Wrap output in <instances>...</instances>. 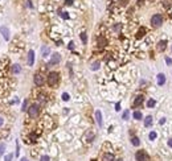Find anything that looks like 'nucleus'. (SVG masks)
Returning <instances> with one entry per match:
<instances>
[{"label":"nucleus","instance_id":"obj_14","mask_svg":"<svg viewBox=\"0 0 172 161\" xmlns=\"http://www.w3.org/2000/svg\"><path fill=\"white\" fill-rule=\"evenodd\" d=\"M49 53H50V49H49V46H42V48H41V54H42V57H46V56H49Z\"/></svg>","mask_w":172,"mask_h":161},{"label":"nucleus","instance_id":"obj_32","mask_svg":"<svg viewBox=\"0 0 172 161\" xmlns=\"http://www.w3.org/2000/svg\"><path fill=\"white\" fill-rule=\"evenodd\" d=\"M165 62H167V65H172V60L169 57H165Z\"/></svg>","mask_w":172,"mask_h":161},{"label":"nucleus","instance_id":"obj_21","mask_svg":"<svg viewBox=\"0 0 172 161\" xmlns=\"http://www.w3.org/2000/svg\"><path fill=\"white\" fill-rule=\"evenodd\" d=\"M144 33H146V29H144V28H143V27H142V28H139L138 33H136V37H138V38H140V37H142Z\"/></svg>","mask_w":172,"mask_h":161},{"label":"nucleus","instance_id":"obj_27","mask_svg":"<svg viewBox=\"0 0 172 161\" xmlns=\"http://www.w3.org/2000/svg\"><path fill=\"white\" fill-rule=\"evenodd\" d=\"M29 139H30V141H36V139H37V135H36V132L30 133L29 135Z\"/></svg>","mask_w":172,"mask_h":161},{"label":"nucleus","instance_id":"obj_5","mask_svg":"<svg viewBox=\"0 0 172 161\" xmlns=\"http://www.w3.org/2000/svg\"><path fill=\"white\" fill-rule=\"evenodd\" d=\"M33 82H34V85L36 86H42L44 85V82H45V78H44V75H41V74H34V78H33Z\"/></svg>","mask_w":172,"mask_h":161},{"label":"nucleus","instance_id":"obj_30","mask_svg":"<svg viewBox=\"0 0 172 161\" xmlns=\"http://www.w3.org/2000/svg\"><path fill=\"white\" fill-rule=\"evenodd\" d=\"M62 99H64V101H69V99H70V97H69V94H67V93H64V94H62Z\"/></svg>","mask_w":172,"mask_h":161},{"label":"nucleus","instance_id":"obj_19","mask_svg":"<svg viewBox=\"0 0 172 161\" xmlns=\"http://www.w3.org/2000/svg\"><path fill=\"white\" fill-rule=\"evenodd\" d=\"M105 45H106V40L103 38V37H99V38H98V46L103 48Z\"/></svg>","mask_w":172,"mask_h":161},{"label":"nucleus","instance_id":"obj_33","mask_svg":"<svg viewBox=\"0 0 172 161\" xmlns=\"http://www.w3.org/2000/svg\"><path fill=\"white\" fill-rule=\"evenodd\" d=\"M67 48L73 50V49H74V42H69V45H67Z\"/></svg>","mask_w":172,"mask_h":161},{"label":"nucleus","instance_id":"obj_18","mask_svg":"<svg viewBox=\"0 0 172 161\" xmlns=\"http://www.w3.org/2000/svg\"><path fill=\"white\" fill-rule=\"evenodd\" d=\"M152 124V116H146V119H144V127H150V125Z\"/></svg>","mask_w":172,"mask_h":161},{"label":"nucleus","instance_id":"obj_23","mask_svg":"<svg viewBox=\"0 0 172 161\" xmlns=\"http://www.w3.org/2000/svg\"><path fill=\"white\" fill-rule=\"evenodd\" d=\"M128 116H130V112H128V110H125V111H123V115H122V119H123V120H127Z\"/></svg>","mask_w":172,"mask_h":161},{"label":"nucleus","instance_id":"obj_22","mask_svg":"<svg viewBox=\"0 0 172 161\" xmlns=\"http://www.w3.org/2000/svg\"><path fill=\"white\" fill-rule=\"evenodd\" d=\"M155 101H154V99H148V101H147V107L148 108H152V107H155Z\"/></svg>","mask_w":172,"mask_h":161},{"label":"nucleus","instance_id":"obj_24","mask_svg":"<svg viewBox=\"0 0 172 161\" xmlns=\"http://www.w3.org/2000/svg\"><path fill=\"white\" fill-rule=\"evenodd\" d=\"M156 136H158V135H156V132H155V131H152V132H150V135H148V137H150V140H155V139H156Z\"/></svg>","mask_w":172,"mask_h":161},{"label":"nucleus","instance_id":"obj_34","mask_svg":"<svg viewBox=\"0 0 172 161\" xmlns=\"http://www.w3.org/2000/svg\"><path fill=\"white\" fill-rule=\"evenodd\" d=\"M119 110H121V103L118 102V103L115 104V111H119Z\"/></svg>","mask_w":172,"mask_h":161},{"label":"nucleus","instance_id":"obj_29","mask_svg":"<svg viewBox=\"0 0 172 161\" xmlns=\"http://www.w3.org/2000/svg\"><path fill=\"white\" fill-rule=\"evenodd\" d=\"M12 157H13V154H12V153L7 154V156H5V158H4V161H11V160H12Z\"/></svg>","mask_w":172,"mask_h":161},{"label":"nucleus","instance_id":"obj_16","mask_svg":"<svg viewBox=\"0 0 172 161\" xmlns=\"http://www.w3.org/2000/svg\"><path fill=\"white\" fill-rule=\"evenodd\" d=\"M131 144L134 145V147H139V145H140V140H139V137L132 136L131 137Z\"/></svg>","mask_w":172,"mask_h":161},{"label":"nucleus","instance_id":"obj_17","mask_svg":"<svg viewBox=\"0 0 172 161\" xmlns=\"http://www.w3.org/2000/svg\"><path fill=\"white\" fill-rule=\"evenodd\" d=\"M132 116H134V119H135V120H142L143 115H142V112H140V111H134V114H132Z\"/></svg>","mask_w":172,"mask_h":161},{"label":"nucleus","instance_id":"obj_4","mask_svg":"<svg viewBox=\"0 0 172 161\" xmlns=\"http://www.w3.org/2000/svg\"><path fill=\"white\" fill-rule=\"evenodd\" d=\"M151 24L154 25V27H160L163 24V16L162 15H159V13H155L154 16L151 17Z\"/></svg>","mask_w":172,"mask_h":161},{"label":"nucleus","instance_id":"obj_40","mask_svg":"<svg viewBox=\"0 0 172 161\" xmlns=\"http://www.w3.org/2000/svg\"><path fill=\"white\" fill-rule=\"evenodd\" d=\"M91 161H97V160H91Z\"/></svg>","mask_w":172,"mask_h":161},{"label":"nucleus","instance_id":"obj_7","mask_svg":"<svg viewBox=\"0 0 172 161\" xmlns=\"http://www.w3.org/2000/svg\"><path fill=\"white\" fill-rule=\"evenodd\" d=\"M28 66H33L34 64V52L33 50H29L28 52V61H27Z\"/></svg>","mask_w":172,"mask_h":161},{"label":"nucleus","instance_id":"obj_20","mask_svg":"<svg viewBox=\"0 0 172 161\" xmlns=\"http://www.w3.org/2000/svg\"><path fill=\"white\" fill-rule=\"evenodd\" d=\"M80 37H81L82 42H84V45H86V42H88V36H86V33L85 32H82L81 34H80Z\"/></svg>","mask_w":172,"mask_h":161},{"label":"nucleus","instance_id":"obj_1","mask_svg":"<svg viewBox=\"0 0 172 161\" xmlns=\"http://www.w3.org/2000/svg\"><path fill=\"white\" fill-rule=\"evenodd\" d=\"M46 82H48V85H49L50 87L57 86V83L60 82V74H58L57 71H50V73L48 74Z\"/></svg>","mask_w":172,"mask_h":161},{"label":"nucleus","instance_id":"obj_9","mask_svg":"<svg viewBox=\"0 0 172 161\" xmlns=\"http://www.w3.org/2000/svg\"><path fill=\"white\" fill-rule=\"evenodd\" d=\"M0 32H1V34H3L4 40H9V29H8L7 27H1L0 28Z\"/></svg>","mask_w":172,"mask_h":161},{"label":"nucleus","instance_id":"obj_37","mask_svg":"<svg viewBox=\"0 0 172 161\" xmlns=\"http://www.w3.org/2000/svg\"><path fill=\"white\" fill-rule=\"evenodd\" d=\"M3 121H4V120H3V119H1V117H0V127L3 125Z\"/></svg>","mask_w":172,"mask_h":161},{"label":"nucleus","instance_id":"obj_2","mask_svg":"<svg viewBox=\"0 0 172 161\" xmlns=\"http://www.w3.org/2000/svg\"><path fill=\"white\" fill-rule=\"evenodd\" d=\"M38 114H40V106H38V104H32V106L28 108V115H29L32 119L37 117Z\"/></svg>","mask_w":172,"mask_h":161},{"label":"nucleus","instance_id":"obj_12","mask_svg":"<svg viewBox=\"0 0 172 161\" xmlns=\"http://www.w3.org/2000/svg\"><path fill=\"white\" fill-rule=\"evenodd\" d=\"M165 48H167V40L159 41V44H158V50H159V52H164V50H165Z\"/></svg>","mask_w":172,"mask_h":161},{"label":"nucleus","instance_id":"obj_39","mask_svg":"<svg viewBox=\"0 0 172 161\" xmlns=\"http://www.w3.org/2000/svg\"><path fill=\"white\" fill-rule=\"evenodd\" d=\"M115 161H123V160H121V158H118V160H115Z\"/></svg>","mask_w":172,"mask_h":161},{"label":"nucleus","instance_id":"obj_6","mask_svg":"<svg viewBox=\"0 0 172 161\" xmlns=\"http://www.w3.org/2000/svg\"><path fill=\"white\" fill-rule=\"evenodd\" d=\"M60 61H61V56L58 53H54V54H52V58H50V61H49V66H54V65H58L60 64Z\"/></svg>","mask_w":172,"mask_h":161},{"label":"nucleus","instance_id":"obj_11","mask_svg":"<svg viewBox=\"0 0 172 161\" xmlns=\"http://www.w3.org/2000/svg\"><path fill=\"white\" fill-rule=\"evenodd\" d=\"M156 78H158V85H159V86H164V85H165V75H164V74L159 73Z\"/></svg>","mask_w":172,"mask_h":161},{"label":"nucleus","instance_id":"obj_36","mask_svg":"<svg viewBox=\"0 0 172 161\" xmlns=\"http://www.w3.org/2000/svg\"><path fill=\"white\" fill-rule=\"evenodd\" d=\"M167 143H168V147H169V148H172V139H169V140L167 141Z\"/></svg>","mask_w":172,"mask_h":161},{"label":"nucleus","instance_id":"obj_25","mask_svg":"<svg viewBox=\"0 0 172 161\" xmlns=\"http://www.w3.org/2000/svg\"><path fill=\"white\" fill-rule=\"evenodd\" d=\"M98 69H99V62H94V64L91 65V70H98Z\"/></svg>","mask_w":172,"mask_h":161},{"label":"nucleus","instance_id":"obj_15","mask_svg":"<svg viewBox=\"0 0 172 161\" xmlns=\"http://www.w3.org/2000/svg\"><path fill=\"white\" fill-rule=\"evenodd\" d=\"M20 71H21V67H20V65H19V64L12 65V73H13V74H19Z\"/></svg>","mask_w":172,"mask_h":161},{"label":"nucleus","instance_id":"obj_3","mask_svg":"<svg viewBox=\"0 0 172 161\" xmlns=\"http://www.w3.org/2000/svg\"><path fill=\"white\" fill-rule=\"evenodd\" d=\"M135 158H136V161H151L148 153L146 151H138L135 153Z\"/></svg>","mask_w":172,"mask_h":161},{"label":"nucleus","instance_id":"obj_8","mask_svg":"<svg viewBox=\"0 0 172 161\" xmlns=\"http://www.w3.org/2000/svg\"><path fill=\"white\" fill-rule=\"evenodd\" d=\"M143 102H144V97H143V95H139V97L135 98V101H134V103H132V106H134V107H139V106H140Z\"/></svg>","mask_w":172,"mask_h":161},{"label":"nucleus","instance_id":"obj_10","mask_svg":"<svg viewBox=\"0 0 172 161\" xmlns=\"http://www.w3.org/2000/svg\"><path fill=\"white\" fill-rule=\"evenodd\" d=\"M95 120H97L98 125H99V127H102V124H103V121H102V112H101L99 110H97V111H95Z\"/></svg>","mask_w":172,"mask_h":161},{"label":"nucleus","instance_id":"obj_38","mask_svg":"<svg viewBox=\"0 0 172 161\" xmlns=\"http://www.w3.org/2000/svg\"><path fill=\"white\" fill-rule=\"evenodd\" d=\"M21 161H28V160H27L25 157H23V158H21Z\"/></svg>","mask_w":172,"mask_h":161},{"label":"nucleus","instance_id":"obj_13","mask_svg":"<svg viewBox=\"0 0 172 161\" xmlns=\"http://www.w3.org/2000/svg\"><path fill=\"white\" fill-rule=\"evenodd\" d=\"M102 161H115L114 154H113V153H110V152L105 153V154H103V157H102Z\"/></svg>","mask_w":172,"mask_h":161},{"label":"nucleus","instance_id":"obj_35","mask_svg":"<svg viewBox=\"0 0 172 161\" xmlns=\"http://www.w3.org/2000/svg\"><path fill=\"white\" fill-rule=\"evenodd\" d=\"M61 16L64 17V19H69V15H66V12H64V13L61 15Z\"/></svg>","mask_w":172,"mask_h":161},{"label":"nucleus","instance_id":"obj_28","mask_svg":"<svg viewBox=\"0 0 172 161\" xmlns=\"http://www.w3.org/2000/svg\"><path fill=\"white\" fill-rule=\"evenodd\" d=\"M28 101H27V99H25V101H24L23 102V108H21V110H23V111H25V110H28Z\"/></svg>","mask_w":172,"mask_h":161},{"label":"nucleus","instance_id":"obj_31","mask_svg":"<svg viewBox=\"0 0 172 161\" xmlns=\"http://www.w3.org/2000/svg\"><path fill=\"white\" fill-rule=\"evenodd\" d=\"M41 161H50V158H49V156L44 154V156H41Z\"/></svg>","mask_w":172,"mask_h":161},{"label":"nucleus","instance_id":"obj_26","mask_svg":"<svg viewBox=\"0 0 172 161\" xmlns=\"http://www.w3.org/2000/svg\"><path fill=\"white\" fill-rule=\"evenodd\" d=\"M4 151H5V144L4 143H0V156L4 153Z\"/></svg>","mask_w":172,"mask_h":161}]
</instances>
